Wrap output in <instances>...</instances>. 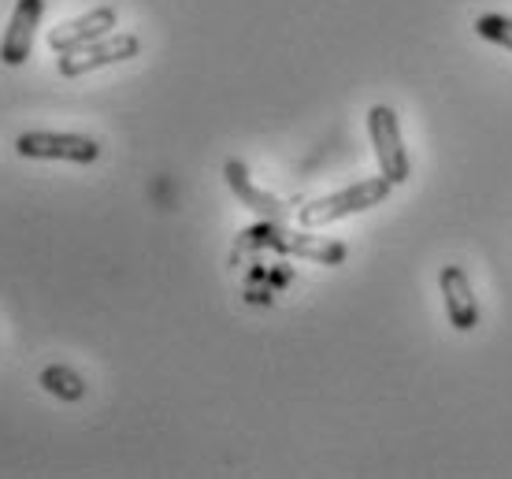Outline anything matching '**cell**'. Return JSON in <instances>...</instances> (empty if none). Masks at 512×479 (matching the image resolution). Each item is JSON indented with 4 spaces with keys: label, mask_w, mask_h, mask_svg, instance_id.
<instances>
[{
    "label": "cell",
    "mask_w": 512,
    "mask_h": 479,
    "mask_svg": "<svg viewBox=\"0 0 512 479\" xmlns=\"http://www.w3.org/2000/svg\"><path fill=\"white\" fill-rule=\"evenodd\" d=\"M394 190V182L379 175V179H360L357 186H346L338 194H327L320 201H308V205L297 208V223L305 231H316V227H331V223L346 220V216H357V212H368V208L383 205Z\"/></svg>",
    "instance_id": "cell-1"
},
{
    "label": "cell",
    "mask_w": 512,
    "mask_h": 479,
    "mask_svg": "<svg viewBox=\"0 0 512 479\" xmlns=\"http://www.w3.org/2000/svg\"><path fill=\"white\" fill-rule=\"evenodd\" d=\"M15 153L26 160H67V164H93L101 156V142L86 134H60V130H26L15 138Z\"/></svg>",
    "instance_id": "cell-2"
},
{
    "label": "cell",
    "mask_w": 512,
    "mask_h": 479,
    "mask_svg": "<svg viewBox=\"0 0 512 479\" xmlns=\"http://www.w3.org/2000/svg\"><path fill=\"white\" fill-rule=\"evenodd\" d=\"M368 138L375 145V160H379V171L386 179L401 186V182L412 175L409 153H405V142H401V127H397V112L390 104H375L368 112Z\"/></svg>",
    "instance_id": "cell-3"
},
{
    "label": "cell",
    "mask_w": 512,
    "mask_h": 479,
    "mask_svg": "<svg viewBox=\"0 0 512 479\" xmlns=\"http://www.w3.org/2000/svg\"><path fill=\"white\" fill-rule=\"evenodd\" d=\"M141 52V41L138 34H108V38L93 41V45H82L78 52H67L56 60V71L64 78H82V75H93V71H101V67H112V64H127Z\"/></svg>",
    "instance_id": "cell-4"
},
{
    "label": "cell",
    "mask_w": 512,
    "mask_h": 479,
    "mask_svg": "<svg viewBox=\"0 0 512 479\" xmlns=\"http://www.w3.org/2000/svg\"><path fill=\"white\" fill-rule=\"evenodd\" d=\"M116 23H119L116 8H108V4H101V8H93V12L78 15V19H67V23L52 26L49 49L56 52V56L78 52L82 45H93V41L108 38V34L116 30Z\"/></svg>",
    "instance_id": "cell-5"
},
{
    "label": "cell",
    "mask_w": 512,
    "mask_h": 479,
    "mask_svg": "<svg viewBox=\"0 0 512 479\" xmlns=\"http://www.w3.org/2000/svg\"><path fill=\"white\" fill-rule=\"evenodd\" d=\"M41 15H45V0H15V12L8 19L4 41H0V60L8 67H23L30 60Z\"/></svg>",
    "instance_id": "cell-6"
},
{
    "label": "cell",
    "mask_w": 512,
    "mask_h": 479,
    "mask_svg": "<svg viewBox=\"0 0 512 479\" xmlns=\"http://www.w3.org/2000/svg\"><path fill=\"white\" fill-rule=\"evenodd\" d=\"M223 179H227V186L234 190V197L242 201L249 212H256L260 220H271V223H282L286 216H290V208L282 205L279 197L275 194H268V190H260L253 182V175L245 171V164L242 160H227L223 164Z\"/></svg>",
    "instance_id": "cell-7"
},
{
    "label": "cell",
    "mask_w": 512,
    "mask_h": 479,
    "mask_svg": "<svg viewBox=\"0 0 512 479\" xmlns=\"http://www.w3.org/2000/svg\"><path fill=\"white\" fill-rule=\"evenodd\" d=\"M438 283H442L449 324L457 327V331H472V327L479 324V301H475V294H472V279H468V272L457 268V264H446L442 275H438Z\"/></svg>",
    "instance_id": "cell-8"
},
{
    "label": "cell",
    "mask_w": 512,
    "mask_h": 479,
    "mask_svg": "<svg viewBox=\"0 0 512 479\" xmlns=\"http://www.w3.org/2000/svg\"><path fill=\"white\" fill-rule=\"evenodd\" d=\"M38 383L49 390L52 398H60V402H82L86 398V383L78 372L64 368V364H49V368H41Z\"/></svg>",
    "instance_id": "cell-9"
},
{
    "label": "cell",
    "mask_w": 512,
    "mask_h": 479,
    "mask_svg": "<svg viewBox=\"0 0 512 479\" xmlns=\"http://www.w3.org/2000/svg\"><path fill=\"white\" fill-rule=\"evenodd\" d=\"M475 34L512 52V19H509V15H498V12L479 15V19H475Z\"/></svg>",
    "instance_id": "cell-10"
}]
</instances>
